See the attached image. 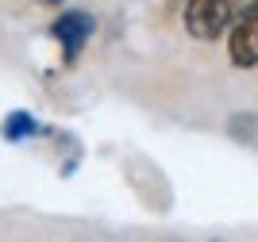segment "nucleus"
<instances>
[{
	"label": "nucleus",
	"instance_id": "nucleus-1",
	"mask_svg": "<svg viewBox=\"0 0 258 242\" xmlns=\"http://www.w3.org/2000/svg\"><path fill=\"white\" fill-rule=\"evenodd\" d=\"M243 0H185V31L201 42L227 39L231 23L239 20Z\"/></svg>",
	"mask_w": 258,
	"mask_h": 242
},
{
	"label": "nucleus",
	"instance_id": "nucleus-2",
	"mask_svg": "<svg viewBox=\"0 0 258 242\" xmlns=\"http://www.w3.org/2000/svg\"><path fill=\"white\" fill-rule=\"evenodd\" d=\"M93 31H97L93 12H85V8H66V12H58V20L50 23V39L62 46V62L66 65H74L77 58H81V50L89 46Z\"/></svg>",
	"mask_w": 258,
	"mask_h": 242
},
{
	"label": "nucleus",
	"instance_id": "nucleus-3",
	"mask_svg": "<svg viewBox=\"0 0 258 242\" xmlns=\"http://www.w3.org/2000/svg\"><path fill=\"white\" fill-rule=\"evenodd\" d=\"M227 62L235 69H254L258 65V0H247L239 20L227 31Z\"/></svg>",
	"mask_w": 258,
	"mask_h": 242
},
{
	"label": "nucleus",
	"instance_id": "nucleus-4",
	"mask_svg": "<svg viewBox=\"0 0 258 242\" xmlns=\"http://www.w3.org/2000/svg\"><path fill=\"white\" fill-rule=\"evenodd\" d=\"M39 131H43V123H39V116L27 112V108H12L8 116L0 119V138H4V142H27V138H35Z\"/></svg>",
	"mask_w": 258,
	"mask_h": 242
},
{
	"label": "nucleus",
	"instance_id": "nucleus-5",
	"mask_svg": "<svg viewBox=\"0 0 258 242\" xmlns=\"http://www.w3.org/2000/svg\"><path fill=\"white\" fill-rule=\"evenodd\" d=\"M39 4H62V0H39Z\"/></svg>",
	"mask_w": 258,
	"mask_h": 242
}]
</instances>
